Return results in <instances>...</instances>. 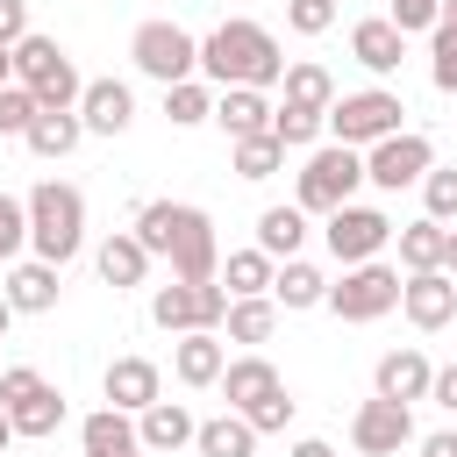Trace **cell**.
Instances as JSON below:
<instances>
[{"instance_id":"3","label":"cell","mask_w":457,"mask_h":457,"mask_svg":"<svg viewBox=\"0 0 457 457\" xmlns=\"http://www.w3.org/2000/svg\"><path fill=\"white\" fill-rule=\"evenodd\" d=\"M29 250L43 264H71L86 250V193L64 186V179H36L29 186Z\"/></svg>"},{"instance_id":"24","label":"cell","mask_w":457,"mask_h":457,"mask_svg":"<svg viewBox=\"0 0 457 457\" xmlns=\"http://www.w3.org/2000/svg\"><path fill=\"white\" fill-rule=\"evenodd\" d=\"M193 428H200V421H193L179 400H150V407L136 414V443H143V450H186Z\"/></svg>"},{"instance_id":"12","label":"cell","mask_w":457,"mask_h":457,"mask_svg":"<svg viewBox=\"0 0 457 457\" xmlns=\"http://www.w3.org/2000/svg\"><path fill=\"white\" fill-rule=\"evenodd\" d=\"M350 443H357L364 457H400V450L414 443V407H407V400L371 393V400L350 414Z\"/></svg>"},{"instance_id":"52","label":"cell","mask_w":457,"mask_h":457,"mask_svg":"<svg viewBox=\"0 0 457 457\" xmlns=\"http://www.w3.org/2000/svg\"><path fill=\"white\" fill-rule=\"evenodd\" d=\"M114 457H143V450H114Z\"/></svg>"},{"instance_id":"53","label":"cell","mask_w":457,"mask_h":457,"mask_svg":"<svg viewBox=\"0 0 457 457\" xmlns=\"http://www.w3.org/2000/svg\"><path fill=\"white\" fill-rule=\"evenodd\" d=\"M0 457H14V450H0Z\"/></svg>"},{"instance_id":"22","label":"cell","mask_w":457,"mask_h":457,"mask_svg":"<svg viewBox=\"0 0 457 457\" xmlns=\"http://www.w3.org/2000/svg\"><path fill=\"white\" fill-rule=\"evenodd\" d=\"M93 264H100V278H107L114 293H121V286H143V278H150V250L136 243V228H114V236H107V243L93 250Z\"/></svg>"},{"instance_id":"8","label":"cell","mask_w":457,"mask_h":457,"mask_svg":"<svg viewBox=\"0 0 457 457\" xmlns=\"http://www.w3.org/2000/svg\"><path fill=\"white\" fill-rule=\"evenodd\" d=\"M129 57H136V71L157 79V86L200 79V36L179 29V21H143V29L129 36Z\"/></svg>"},{"instance_id":"44","label":"cell","mask_w":457,"mask_h":457,"mask_svg":"<svg viewBox=\"0 0 457 457\" xmlns=\"http://www.w3.org/2000/svg\"><path fill=\"white\" fill-rule=\"evenodd\" d=\"M428 400H436L443 414H457V364H436V378H428Z\"/></svg>"},{"instance_id":"9","label":"cell","mask_w":457,"mask_h":457,"mask_svg":"<svg viewBox=\"0 0 457 457\" xmlns=\"http://www.w3.org/2000/svg\"><path fill=\"white\" fill-rule=\"evenodd\" d=\"M221 314H228L221 278H171V286H157V293H150V321H157L164 336H186V328H221Z\"/></svg>"},{"instance_id":"40","label":"cell","mask_w":457,"mask_h":457,"mask_svg":"<svg viewBox=\"0 0 457 457\" xmlns=\"http://www.w3.org/2000/svg\"><path fill=\"white\" fill-rule=\"evenodd\" d=\"M293 407H300V400H293V393H286V386H278V393H264V400H257V407H243V421H250V428H257V436H278V428H286V421H293Z\"/></svg>"},{"instance_id":"4","label":"cell","mask_w":457,"mask_h":457,"mask_svg":"<svg viewBox=\"0 0 457 457\" xmlns=\"http://www.w3.org/2000/svg\"><path fill=\"white\" fill-rule=\"evenodd\" d=\"M357 186H364V150H350V143H314L307 164H300V179H293V207H300V214H336Z\"/></svg>"},{"instance_id":"50","label":"cell","mask_w":457,"mask_h":457,"mask_svg":"<svg viewBox=\"0 0 457 457\" xmlns=\"http://www.w3.org/2000/svg\"><path fill=\"white\" fill-rule=\"evenodd\" d=\"M7 321H14V307H7V293H0V336H7Z\"/></svg>"},{"instance_id":"51","label":"cell","mask_w":457,"mask_h":457,"mask_svg":"<svg viewBox=\"0 0 457 457\" xmlns=\"http://www.w3.org/2000/svg\"><path fill=\"white\" fill-rule=\"evenodd\" d=\"M443 21H457V0H443Z\"/></svg>"},{"instance_id":"32","label":"cell","mask_w":457,"mask_h":457,"mask_svg":"<svg viewBox=\"0 0 457 457\" xmlns=\"http://www.w3.org/2000/svg\"><path fill=\"white\" fill-rule=\"evenodd\" d=\"M400 236V271H443V221H407V228H393Z\"/></svg>"},{"instance_id":"49","label":"cell","mask_w":457,"mask_h":457,"mask_svg":"<svg viewBox=\"0 0 457 457\" xmlns=\"http://www.w3.org/2000/svg\"><path fill=\"white\" fill-rule=\"evenodd\" d=\"M7 443H14V421H7V407H0V450H7Z\"/></svg>"},{"instance_id":"13","label":"cell","mask_w":457,"mask_h":457,"mask_svg":"<svg viewBox=\"0 0 457 457\" xmlns=\"http://www.w3.org/2000/svg\"><path fill=\"white\" fill-rule=\"evenodd\" d=\"M400 314H407L421 336L450 328V321H457V278H450V271H407V278H400Z\"/></svg>"},{"instance_id":"27","label":"cell","mask_w":457,"mask_h":457,"mask_svg":"<svg viewBox=\"0 0 457 457\" xmlns=\"http://www.w3.org/2000/svg\"><path fill=\"white\" fill-rule=\"evenodd\" d=\"M193 450H200V457H257V428L228 407V414H214V421L193 428Z\"/></svg>"},{"instance_id":"39","label":"cell","mask_w":457,"mask_h":457,"mask_svg":"<svg viewBox=\"0 0 457 457\" xmlns=\"http://www.w3.org/2000/svg\"><path fill=\"white\" fill-rule=\"evenodd\" d=\"M386 21H393L400 36H428V29L443 21V0H386Z\"/></svg>"},{"instance_id":"21","label":"cell","mask_w":457,"mask_h":457,"mask_svg":"<svg viewBox=\"0 0 457 457\" xmlns=\"http://www.w3.org/2000/svg\"><path fill=\"white\" fill-rule=\"evenodd\" d=\"M21 143L57 164V157H71V150L86 143V121H79V107H36V121L21 129Z\"/></svg>"},{"instance_id":"43","label":"cell","mask_w":457,"mask_h":457,"mask_svg":"<svg viewBox=\"0 0 457 457\" xmlns=\"http://www.w3.org/2000/svg\"><path fill=\"white\" fill-rule=\"evenodd\" d=\"M21 36H29V0H0V43L14 50Z\"/></svg>"},{"instance_id":"35","label":"cell","mask_w":457,"mask_h":457,"mask_svg":"<svg viewBox=\"0 0 457 457\" xmlns=\"http://www.w3.org/2000/svg\"><path fill=\"white\" fill-rule=\"evenodd\" d=\"M286 100H300V107H321L328 114V100H336V79H328V64H286Z\"/></svg>"},{"instance_id":"30","label":"cell","mask_w":457,"mask_h":457,"mask_svg":"<svg viewBox=\"0 0 457 457\" xmlns=\"http://www.w3.org/2000/svg\"><path fill=\"white\" fill-rule=\"evenodd\" d=\"M221 328H228V343H271V328H278V300H271V293H250V300H228V314H221Z\"/></svg>"},{"instance_id":"20","label":"cell","mask_w":457,"mask_h":457,"mask_svg":"<svg viewBox=\"0 0 457 457\" xmlns=\"http://www.w3.org/2000/svg\"><path fill=\"white\" fill-rule=\"evenodd\" d=\"M350 57H357L371 79H386V71H400V57H407V36H400L386 14H371V21H357V29H350Z\"/></svg>"},{"instance_id":"47","label":"cell","mask_w":457,"mask_h":457,"mask_svg":"<svg viewBox=\"0 0 457 457\" xmlns=\"http://www.w3.org/2000/svg\"><path fill=\"white\" fill-rule=\"evenodd\" d=\"M443 271L457 278V228H443Z\"/></svg>"},{"instance_id":"37","label":"cell","mask_w":457,"mask_h":457,"mask_svg":"<svg viewBox=\"0 0 457 457\" xmlns=\"http://www.w3.org/2000/svg\"><path fill=\"white\" fill-rule=\"evenodd\" d=\"M428 79H436V93H457V21L428 29Z\"/></svg>"},{"instance_id":"18","label":"cell","mask_w":457,"mask_h":457,"mask_svg":"<svg viewBox=\"0 0 457 457\" xmlns=\"http://www.w3.org/2000/svg\"><path fill=\"white\" fill-rule=\"evenodd\" d=\"M428 378H436V364H428L414 343H407V350H386V357H378V371H371V386H378L386 400H407V407H414V400H428Z\"/></svg>"},{"instance_id":"5","label":"cell","mask_w":457,"mask_h":457,"mask_svg":"<svg viewBox=\"0 0 457 457\" xmlns=\"http://www.w3.org/2000/svg\"><path fill=\"white\" fill-rule=\"evenodd\" d=\"M14 86H29L36 107H79V93H86L79 64L64 57V43L57 36H36V29L14 43Z\"/></svg>"},{"instance_id":"45","label":"cell","mask_w":457,"mask_h":457,"mask_svg":"<svg viewBox=\"0 0 457 457\" xmlns=\"http://www.w3.org/2000/svg\"><path fill=\"white\" fill-rule=\"evenodd\" d=\"M421 457H457V428H436V436H414Z\"/></svg>"},{"instance_id":"19","label":"cell","mask_w":457,"mask_h":457,"mask_svg":"<svg viewBox=\"0 0 457 457\" xmlns=\"http://www.w3.org/2000/svg\"><path fill=\"white\" fill-rule=\"evenodd\" d=\"M214 386H221V393H228V407H236V414H243V407H257V400H264V393H278V386H286V378H278V364H271V357H264V350H250V357H228V364H221V378H214Z\"/></svg>"},{"instance_id":"6","label":"cell","mask_w":457,"mask_h":457,"mask_svg":"<svg viewBox=\"0 0 457 457\" xmlns=\"http://www.w3.org/2000/svg\"><path fill=\"white\" fill-rule=\"evenodd\" d=\"M400 114H407V100H400L393 86H364V93H336L328 114H321V129H328L336 143H350V150H371L378 136L400 129Z\"/></svg>"},{"instance_id":"26","label":"cell","mask_w":457,"mask_h":457,"mask_svg":"<svg viewBox=\"0 0 457 457\" xmlns=\"http://www.w3.org/2000/svg\"><path fill=\"white\" fill-rule=\"evenodd\" d=\"M271 300H278V314H300V307H321L328 300V278L307 264V257H286L278 271H271Z\"/></svg>"},{"instance_id":"33","label":"cell","mask_w":457,"mask_h":457,"mask_svg":"<svg viewBox=\"0 0 457 457\" xmlns=\"http://www.w3.org/2000/svg\"><path fill=\"white\" fill-rule=\"evenodd\" d=\"M164 114H171V129H200V121H214V86H207V79H179V86H164Z\"/></svg>"},{"instance_id":"11","label":"cell","mask_w":457,"mask_h":457,"mask_svg":"<svg viewBox=\"0 0 457 457\" xmlns=\"http://www.w3.org/2000/svg\"><path fill=\"white\" fill-rule=\"evenodd\" d=\"M328 228V257L336 264H364V257H378L386 243H393V214H378V207H357V200H343L336 214H321Z\"/></svg>"},{"instance_id":"25","label":"cell","mask_w":457,"mask_h":457,"mask_svg":"<svg viewBox=\"0 0 457 457\" xmlns=\"http://www.w3.org/2000/svg\"><path fill=\"white\" fill-rule=\"evenodd\" d=\"M214 121L228 129V143H236V136H264V129H271V100H264L257 86H221Z\"/></svg>"},{"instance_id":"29","label":"cell","mask_w":457,"mask_h":457,"mask_svg":"<svg viewBox=\"0 0 457 457\" xmlns=\"http://www.w3.org/2000/svg\"><path fill=\"white\" fill-rule=\"evenodd\" d=\"M271 271H278V264L250 243V250H228L214 278H221V293H228V300H250V293H271Z\"/></svg>"},{"instance_id":"46","label":"cell","mask_w":457,"mask_h":457,"mask_svg":"<svg viewBox=\"0 0 457 457\" xmlns=\"http://www.w3.org/2000/svg\"><path fill=\"white\" fill-rule=\"evenodd\" d=\"M286 457H336V450H328V443H321V436H300V443H293V450H286Z\"/></svg>"},{"instance_id":"31","label":"cell","mask_w":457,"mask_h":457,"mask_svg":"<svg viewBox=\"0 0 457 457\" xmlns=\"http://www.w3.org/2000/svg\"><path fill=\"white\" fill-rule=\"evenodd\" d=\"M228 171H236V179H271V171H286V143H278L271 129H264V136H236Z\"/></svg>"},{"instance_id":"10","label":"cell","mask_w":457,"mask_h":457,"mask_svg":"<svg viewBox=\"0 0 457 457\" xmlns=\"http://www.w3.org/2000/svg\"><path fill=\"white\" fill-rule=\"evenodd\" d=\"M428 164H436V143H428L421 129H393V136H378V143L364 150V186L400 193V186H421Z\"/></svg>"},{"instance_id":"2","label":"cell","mask_w":457,"mask_h":457,"mask_svg":"<svg viewBox=\"0 0 457 457\" xmlns=\"http://www.w3.org/2000/svg\"><path fill=\"white\" fill-rule=\"evenodd\" d=\"M200 79L207 86H257V93H271L286 79V50H278V36L264 21L236 14V21L200 36Z\"/></svg>"},{"instance_id":"42","label":"cell","mask_w":457,"mask_h":457,"mask_svg":"<svg viewBox=\"0 0 457 457\" xmlns=\"http://www.w3.org/2000/svg\"><path fill=\"white\" fill-rule=\"evenodd\" d=\"M29 121H36V93L7 79V86H0V136H21Z\"/></svg>"},{"instance_id":"28","label":"cell","mask_w":457,"mask_h":457,"mask_svg":"<svg viewBox=\"0 0 457 457\" xmlns=\"http://www.w3.org/2000/svg\"><path fill=\"white\" fill-rule=\"evenodd\" d=\"M300 243H307V214H300V207H264V214H257V250H264L271 264L300 257Z\"/></svg>"},{"instance_id":"48","label":"cell","mask_w":457,"mask_h":457,"mask_svg":"<svg viewBox=\"0 0 457 457\" xmlns=\"http://www.w3.org/2000/svg\"><path fill=\"white\" fill-rule=\"evenodd\" d=\"M7 79H14V50L0 43V86H7Z\"/></svg>"},{"instance_id":"38","label":"cell","mask_w":457,"mask_h":457,"mask_svg":"<svg viewBox=\"0 0 457 457\" xmlns=\"http://www.w3.org/2000/svg\"><path fill=\"white\" fill-rule=\"evenodd\" d=\"M21 250H29V200L0 193V264H14Z\"/></svg>"},{"instance_id":"1","label":"cell","mask_w":457,"mask_h":457,"mask_svg":"<svg viewBox=\"0 0 457 457\" xmlns=\"http://www.w3.org/2000/svg\"><path fill=\"white\" fill-rule=\"evenodd\" d=\"M136 243L150 257L171 264V278H214L221 271V243H214V214L193 200H143L136 207Z\"/></svg>"},{"instance_id":"17","label":"cell","mask_w":457,"mask_h":457,"mask_svg":"<svg viewBox=\"0 0 457 457\" xmlns=\"http://www.w3.org/2000/svg\"><path fill=\"white\" fill-rule=\"evenodd\" d=\"M0 293H7V307H14V314H50L64 286H57V264H43V257H14Z\"/></svg>"},{"instance_id":"23","label":"cell","mask_w":457,"mask_h":457,"mask_svg":"<svg viewBox=\"0 0 457 457\" xmlns=\"http://www.w3.org/2000/svg\"><path fill=\"white\" fill-rule=\"evenodd\" d=\"M7 421H14V436H57L64 428V393L50 378H36L21 400H7Z\"/></svg>"},{"instance_id":"14","label":"cell","mask_w":457,"mask_h":457,"mask_svg":"<svg viewBox=\"0 0 457 457\" xmlns=\"http://www.w3.org/2000/svg\"><path fill=\"white\" fill-rule=\"evenodd\" d=\"M100 393H107V407H121V414H143L150 400H164V371H157L150 357H114V364L100 371Z\"/></svg>"},{"instance_id":"36","label":"cell","mask_w":457,"mask_h":457,"mask_svg":"<svg viewBox=\"0 0 457 457\" xmlns=\"http://www.w3.org/2000/svg\"><path fill=\"white\" fill-rule=\"evenodd\" d=\"M421 214H428V221H457V164H450V171H443V164L421 171Z\"/></svg>"},{"instance_id":"16","label":"cell","mask_w":457,"mask_h":457,"mask_svg":"<svg viewBox=\"0 0 457 457\" xmlns=\"http://www.w3.org/2000/svg\"><path fill=\"white\" fill-rule=\"evenodd\" d=\"M221 364H228V343H221L214 328H186V336L171 343V378H179V386H193V393H200V386H214V378H221Z\"/></svg>"},{"instance_id":"7","label":"cell","mask_w":457,"mask_h":457,"mask_svg":"<svg viewBox=\"0 0 457 457\" xmlns=\"http://www.w3.org/2000/svg\"><path fill=\"white\" fill-rule=\"evenodd\" d=\"M321 307H328L336 321H378V314H393V307H400V264H378V257L343 264V278L328 286Z\"/></svg>"},{"instance_id":"41","label":"cell","mask_w":457,"mask_h":457,"mask_svg":"<svg viewBox=\"0 0 457 457\" xmlns=\"http://www.w3.org/2000/svg\"><path fill=\"white\" fill-rule=\"evenodd\" d=\"M286 29L293 36H328L336 29V0H286Z\"/></svg>"},{"instance_id":"34","label":"cell","mask_w":457,"mask_h":457,"mask_svg":"<svg viewBox=\"0 0 457 457\" xmlns=\"http://www.w3.org/2000/svg\"><path fill=\"white\" fill-rule=\"evenodd\" d=\"M271 136H278L286 150H314V143H321V107L278 100V107H271Z\"/></svg>"},{"instance_id":"15","label":"cell","mask_w":457,"mask_h":457,"mask_svg":"<svg viewBox=\"0 0 457 457\" xmlns=\"http://www.w3.org/2000/svg\"><path fill=\"white\" fill-rule=\"evenodd\" d=\"M79 121H86V136H121V129L136 121V93H129L121 79H86Z\"/></svg>"}]
</instances>
